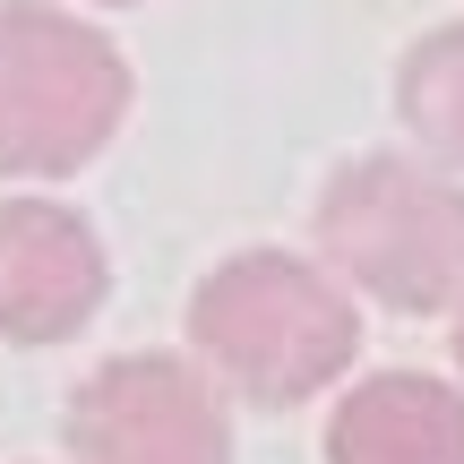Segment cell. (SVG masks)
Wrapping results in <instances>:
<instances>
[{"label":"cell","instance_id":"obj_5","mask_svg":"<svg viewBox=\"0 0 464 464\" xmlns=\"http://www.w3.org/2000/svg\"><path fill=\"white\" fill-rule=\"evenodd\" d=\"M103 241L86 216L52 198H0V335L9 344H69L103 310Z\"/></svg>","mask_w":464,"mask_h":464},{"label":"cell","instance_id":"obj_1","mask_svg":"<svg viewBox=\"0 0 464 464\" xmlns=\"http://www.w3.org/2000/svg\"><path fill=\"white\" fill-rule=\"evenodd\" d=\"M189 335H198L207 370L249 404H310L318 387L344 379L362 318H353L344 284L327 266L293 258V249H241L189 301Z\"/></svg>","mask_w":464,"mask_h":464},{"label":"cell","instance_id":"obj_7","mask_svg":"<svg viewBox=\"0 0 464 464\" xmlns=\"http://www.w3.org/2000/svg\"><path fill=\"white\" fill-rule=\"evenodd\" d=\"M396 112L439 164H464V17L421 34L396 69Z\"/></svg>","mask_w":464,"mask_h":464},{"label":"cell","instance_id":"obj_4","mask_svg":"<svg viewBox=\"0 0 464 464\" xmlns=\"http://www.w3.org/2000/svg\"><path fill=\"white\" fill-rule=\"evenodd\" d=\"M78 464H232V421L207 370L172 353H121L69 396Z\"/></svg>","mask_w":464,"mask_h":464},{"label":"cell","instance_id":"obj_2","mask_svg":"<svg viewBox=\"0 0 464 464\" xmlns=\"http://www.w3.org/2000/svg\"><path fill=\"white\" fill-rule=\"evenodd\" d=\"M130 121V61L103 26L44 0H0V181H52Z\"/></svg>","mask_w":464,"mask_h":464},{"label":"cell","instance_id":"obj_6","mask_svg":"<svg viewBox=\"0 0 464 464\" xmlns=\"http://www.w3.org/2000/svg\"><path fill=\"white\" fill-rule=\"evenodd\" d=\"M327 464H464V396L421 370H379L335 404Z\"/></svg>","mask_w":464,"mask_h":464},{"label":"cell","instance_id":"obj_3","mask_svg":"<svg viewBox=\"0 0 464 464\" xmlns=\"http://www.w3.org/2000/svg\"><path fill=\"white\" fill-rule=\"evenodd\" d=\"M318 249L353 293L430 318L464 301V181L404 155H362L318 189Z\"/></svg>","mask_w":464,"mask_h":464},{"label":"cell","instance_id":"obj_8","mask_svg":"<svg viewBox=\"0 0 464 464\" xmlns=\"http://www.w3.org/2000/svg\"><path fill=\"white\" fill-rule=\"evenodd\" d=\"M456 362H464V301H456Z\"/></svg>","mask_w":464,"mask_h":464},{"label":"cell","instance_id":"obj_9","mask_svg":"<svg viewBox=\"0 0 464 464\" xmlns=\"http://www.w3.org/2000/svg\"><path fill=\"white\" fill-rule=\"evenodd\" d=\"M95 9H130V0H95Z\"/></svg>","mask_w":464,"mask_h":464}]
</instances>
